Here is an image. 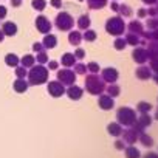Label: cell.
<instances>
[{
    "mask_svg": "<svg viewBox=\"0 0 158 158\" xmlns=\"http://www.w3.org/2000/svg\"><path fill=\"white\" fill-rule=\"evenodd\" d=\"M47 64H48V65H47L48 70H57V67H59V64H57L56 60H48Z\"/></svg>",
    "mask_w": 158,
    "mask_h": 158,
    "instance_id": "f6af8a7d",
    "label": "cell"
},
{
    "mask_svg": "<svg viewBox=\"0 0 158 158\" xmlns=\"http://www.w3.org/2000/svg\"><path fill=\"white\" fill-rule=\"evenodd\" d=\"M54 25H56V28L59 30V31H71V28H73V25H74V20H73V17L68 14V13H59L57 16H56V19H54Z\"/></svg>",
    "mask_w": 158,
    "mask_h": 158,
    "instance_id": "8992f818",
    "label": "cell"
},
{
    "mask_svg": "<svg viewBox=\"0 0 158 158\" xmlns=\"http://www.w3.org/2000/svg\"><path fill=\"white\" fill-rule=\"evenodd\" d=\"M135 76L139 79V81H147V79L152 77V70L149 65H139L136 70H135Z\"/></svg>",
    "mask_w": 158,
    "mask_h": 158,
    "instance_id": "5bb4252c",
    "label": "cell"
},
{
    "mask_svg": "<svg viewBox=\"0 0 158 158\" xmlns=\"http://www.w3.org/2000/svg\"><path fill=\"white\" fill-rule=\"evenodd\" d=\"M60 64H62L65 68L73 67V65L76 64V57H74V54H73V53H64L62 57H60Z\"/></svg>",
    "mask_w": 158,
    "mask_h": 158,
    "instance_id": "44dd1931",
    "label": "cell"
},
{
    "mask_svg": "<svg viewBox=\"0 0 158 158\" xmlns=\"http://www.w3.org/2000/svg\"><path fill=\"white\" fill-rule=\"evenodd\" d=\"M65 95L71 101H79L82 98V95H84V90L81 87H77L76 84H73V85H68V89H65Z\"/></svg>",
    "mask_w": 158,
    "mask_h": 158,
    "instance_id": "4fadbf2b",
    "label": "cell"
},
{
    "mask_svg": "<svg viewBox=\"0 0 158 158\" xmlns=\"http://www.w3.org/2000/svg\"><path fill=\"white\" fill-rule=\"evenodd\" d=\"M90 23H92V20H90V17L87 14L79 16V19H77V30L79 31H85L87 28H90Z\"/></svg>",
    "mask_w": 158,
    "mask_h": 158,
    "instance_id": "7402d4cb",
    "label": "cell"
},
{
    "mask_svg": "<svg viewBox=\"0 0 158 158\" xmlns=\"http://www.w3.org/2000/svg\"><path fill=\"white\" fill-rule=\"evenodd\" d=\"M73 71L76 73V74H87V64H82V62H76L74 65H73Z\"/></svg>",
    "mask_w": 158,
    "mask_h": 158,
    "instance_id": "8d00e7d4",
    "label": "cell"
},
{
    "mask_svg": "<svg viewBox=\"0 0 158 158\" xmlns=\"http://www.w3.org/2000/svg\"><path fill=\"white\" fill-rule=\"evenodd\" d=\"M28 87H30V84L25 77H17L13 84V89H14L16 93H25L28 90Z\"/></svg>",
    "mask_w": 158,
    "mask_h": 158,
    "instance_id": "9a60e30c",
    "label": "cell"
},
{
    "mask_svg": "<svg viewBox=\"0 0 158 158\" xmlns=\"http://www.w3.org/2000/svg\"><path fill=\"white\" fill-rule=\"evenodd\" d=\"M99 70H101V67H99L98 62L92 60V62L87 64V71H90V73H99Z\"/></svg>",
    "mask_w": 158,
    "mask_h": 158,
    "instance_id": "f35d334b",
    "label": "cell"
},
{
    "mask_svg": "<svg viewBox=\"0 0 158 158\" xmlns=\"http://www.w3.org/2000/svg\"><path fill=\"white\" fill-rule=\"evenodd\" d=\"M79 2H82V0H79Z\"/></svg>",
    "mask_w": 158,
    "mask_h": 158,
    "instance_id": "9f6ffc18",
    "label": "cell"
},
{
    "mask_svg": "<svg viewBox=\"0 0 158 158\" xmlns=\"http://www.w3.org/2000/svg\"><path fill=\"white\" fill-rule=\"evenodd\" d=\"M123 130H124V127H123L118 121H116V123H110V124L107 126V132H109V135H112V136H121Z\"/></svg>",
    "mask_w": 158,
    "mask_h": 158,
    "instance_id": "ffe728a7",
    "label": "cell"
},
{
    "mask_svg": "<svg viewBox=\"0 0 158 158\" xmlns=\"http://www.w3.org/2000/svg\"><path fill=\"white\" fill-rule=\"evenodd\" d=\"M42 50H45L44 45H42V42H36V44H33V51H34V53H39V51H42Z\"/></svg>",
    "mask_w": 158,
    "mask_h": 158,
    "instance_id": "7bdbcfd3",
    "label": "cell"
},
{
    "mask_svg": "<svg viewBox=\"0 0 158 158\" xmlns=\"http://www.w3.org/2000/svg\"><path fill=\"white\" fill-rule=\"evenodd\" d=\"M90 10H102L107 5V0H87Z\"/></svg>",
    "mask_w": 158,
    "mask_h": 158,
    "instance_id": "4dcf8cb0",
    "label": "cell"
},
{
    "mask_svg": "<svg viewBox=\"0 0 158 158\" xmlns=\"http://www.w3.org/2000/svg\"><path fill=\"white\" fill-rule=\"evenodd\" d=\"M143 132H144V130L135 123V124H132L130 127L124 129L123 133H121V136H123V141L130 146V144H135V143L138 141V138H139V135H141Z\"/></svg>",
    "mask_w": 158,
    "mask_h": 158,
    "instance_id": "5b68a950",
    "label": "cell"
},
{
    "mask_svg": "<svg viewBox=\"0 0 158 158\" xmlns=\"http://www.w3.org/2000/svg\"><path fill=\"white\" fill-rule=\"evenodd\" d=\"M73 54H74L76 60H81V59H84V57H85V51H84L82 48H79V47L76 48V51H74Z\"/></svg>",
    "mask_w": 158,
    "mask_h": 158,
    "instance_id": "60d3db41",
    "label": "cell"
},
{
    "mask_svg": "<svg viewBox=\"0 0 158 158\" xmlns=\"http://www.w3.org/2000/svg\"><path fill=\"white\" fill-rule=\"evenodd\" d=\"M136 124L144 130L146 127H149L152 124V116L149 113H139V116H136Z\"/></svg>",
    "mask_w": 158,
    "mask_h": 158,
    "instance_id": "d6986e66",
    "label": "cell"
},
{
    "mask_svg": "<svg viewBox=\"0 0 158 158\" xmlns=\"http://www.w3.org/2000/svg\"><path fill=\"white\" fill-rule=\"evenodd\" d=\"M36 62L37 64H40V65H44V64H47L48 62V54H47V50H42V51H39V53H36Z\"/></svg>",
    "mask_w": 158,
    "mask_h": 158,
    "instance_id": "d590c367",
    "label": "cell"
},
{
    "mask_svg": "<svg viewBox=\"0 0 158 158\" xmlns=\"http://www.w3.org/2000/svg\"><path fill=\"white\" fill-rule=\"evenodd\" d=\"M124 39H126V42H127V45H132V47H136V45L139 44V40H141V36H138V34H135V33H127Z\"/></svg>",
    "mask_w": 158,
    "mask_h": 158,
    "instance_id": "83f0119b",
    "label": "cell"
},
{
    "mask_svg": "<svg viewBox=\"0 0 158 158\" xmlns=\"http://www.w3.org/2000/svg\"><path fill=\"white\" fill-rule=\"evenodd\" d=\"M143 158H158V152H147Z\"/></svg>",
    "mask_w": 158,
    "mask_h": 158,
    "instance_id": "c3c4849f",
    "label": "cell"
},
{
    "mask_svg": "<svg viewBox=\"0 0 158 158\" xmlns=\"http://www.w3.org/2000/svg\"><path fill=\"white\" fill-rule=\"evenodd\" d=\"M31 6H33L36 11L42 13V11L47 8V2H45V0H33V2H31Z\"/></svg>",
    "mask_w": 158,
    "mask_h": 158,
    "instance_id": "74e56055",
    "label": "cell"
},
{
    "mask_svg": "<svg viewBox=\"0 0 158 158\" xmlns=\"http://www.w3.org/2000/svg\"><path fill=\"white\" fill-rule=\"evenodd\" d=\"M96 31L95 30H90V28H87L85 31H84V34H82V40H85V42H95L96 40Z\"/></svg>",
    "mask_w": 158,
    "mask_h": 158,
    "instance_id": "d6a6232c",
    "label": "cell"
},
{
    "mask_svg": "<svg viewBox=\"0 0 158 158\" xmlns=\"http://www.w3.org/2000/svg\"><path fill=\"white\" fill-rule=\"evenodd\" d=\"M27 74H28V70L23 65H17L16 67V77H27Z\"/></svg>",
    "mask_w": 158,
    "mask_h": 158,
    "instance_id": "ab89813d",
    "label": "cell"
},
{
    "mask_svg": "<svg viewBox=\"0 0 158 158\" xmlns=\"http://www.w3.org/2000/svg\"><path fill=\"white\" fill-rule=\"evenodd\" d=\"M127 28H129V33H135V34H138V36H141V33L144 31L141 22H136V20H132V22L127 25Z\"/></svg>",
    "mask_w": 158,
    "mask_h": 158,
    "instance_id": "d4e9b609",
    "label": "cell"
},
{
    "mask_svg": "<svg viewBox=\"0 0 158 158\" xmlns=\"http://www.w3.org/2000/svg\"><path fill=\"white\" fill-rule=\"evenodd\" d=\"M132 59L136 62V64H139V65H143V64H146L147 60H149V53H147V50H144V48H133V51H132Z\"/></svg>",
    "mask_w": 158,
    "mask_h": 158,
    "instance_id": "8fae6325",
    "label": "cell"
},
{
    "mask_svg": "<svg viewBox=\"0 0 158 158\" xmlns=\"http://www.w3.org/2000/svg\"><path fill=\"white\" fill-rule=\"evenodd\" d=\"M127 30V25L124 23L123 17L121 16H115V17H110L107 22H106V31L112 36H121L124 34V31Z\"/></svg>",
    "mask_w": 158,
    "mask_h": 158,
    "instance_id": "3957f363",
    "label": "cell"
},
{
    "mask_svg": "<svg viewBox=\"0 0 158 158\" xmlns=\"http://www.w3.org/2000/svg\"><path fill=\"white\" fill-rule=\"evenodd\" d=\"M126 47H127V42H126V39H124V37L118 36V37L113 40V48H115V50H118V51H123Z\"/></svg>",
    "mask_w": 158,
    "mask_h": 158,
    "instance_id": "836d02e7",
    "label": "cell"
},
{
    "mask_svg": "<svg viewBox=\"0 0 158 158\" xmlns=\"http://www.w3.org/2000/svg\"><path fill=\"white\" fill-rule=\"evenodd\" d=\"M57 81L59 82H62L64 85H73L74 84V81H76V73L73 71V70H70V68H64V70H59L57 71Z\"/></svg>",
    "mask_w": 158,
    "mask_h": 158,
    "instance_id": "52a82bcc",
    "label": "cell"
},
{
    "mask_svg": "<svg viewBox=\"0 0 158 158\" xmlns=\"http://www.w3.org/2000/svg\"><path fill=\"white\" fill-rule=\"evenodd\" d=\"M124 155H126V158H141L139 150H138L133 144H130V146H127V147L124 149Z\"/></svg>",
    "mask_w": 158,
    "mask_h": 158,
    "instance_id": "cb8c5ba5",
    "label": "cell"
},
{
    "mask_svg": "<svg viewBox=\"0 0 158 158\" xmlns=\"http://www.w3.org/2000/svg\"><path fill=\"white\" fill-rule=\"evenodd\" d=\"M6 13H8L6 6H3V5H0V19H5V17H6Z\"/></svg>",
    "mask_w": 158,
    "mask_h": 158,
    "instance_id": "7dc6e473",
    "label": "cell"
},
{
    "mask_svg": "<svg viewBox=\"0 0 158 158\" xmlns=\"http://www.w3.org/2000/svg\"><path fill=\"white\" fill-rule=\"evenodd\" d=\"M0 30L3 31L5 37H13V36L17 34V25H16L14 22H5Z\"/></svg>",
    "mask_w": 158,
    "mask_h": 158,
    "instance_id": "2e32d148",
    "label": "cell"
},
{
    "mask_svg": "<svg viewBox=\"0 0 158 158\" xmlns=\"http://www.w3.org/2000/svg\"><path fill=\"white\" fill-rule=\"evenodd\" d=\"M155 119L158 121V109H156V115H155Z\"/></svg>",
    "mask_w": 158,
    "mask_h": 158,
    "instance_id": "11a10c76",
    "label": "cell"
},
{
    "mask_svg": "<svg viewBox=\"0 0 158 158\" xmlns=\"http://www.w3.org/2000/svg\"><path fill=\"white\" fill-rule=\"evenodd\" d=\"M47 90H48V95L53 98H60L62 95H65V85L59 81H50L47 85Z\"/></svg>",
    "mask_w": 158,
    "mask_h": 158,
    "instance_id": "ba28073f",
    "label": "cell"
},
{
    "mask_svg": "<svg viewBox=\"0 0 158 158\" xmlns=\"http://www.w3.org/2000/svg\"><path fill=\"white\" fill-rule=\"evenodd\" d=\"M85 89L90 95H101L106 92V82L104 79L98 76V73H90L87 77H85Z\"/></svg>",
    "mask_w": 158,
    "mask_h": 158,
    "instance_id": "7a4b0ae2",
    "label": "cell"
},
{
    "mask_svg": "<svg viewBox=\"0 0 158 158\" xmlns=\"http://www.w3.org/2000/svg\"><path fill=\"white\" fill-rule=\"evenodd\" d=\"M106 92H107V95L109 96H112L113 99L116 98V96H119L121 95V89L113 82V84H109V85H106Z\"/></svg>",
    "mask_w": 158,
    "mask_h": 158,
    "instance_id": "4316f807",
    "label": "cell"
},
{
    "mask_svg": "<svg viewBox=\"0 0 158 158\" xmlns=\"http://www.w3.org/2000/svg\"><path fill=\"white\" fill-rule=\"evenodd\" d=\"M22 5V0H11V6H14V8H19Z\"/></svg>",
    "mask_w": 158,
    "mask_h": 158,
    "instance_id": "f907efd6",
    "label": "cell"
},
{
    "mask_svg": "<svg viewBox=\"0 0 158 158\" xmlns=\"http://www.w3.org/2000/svg\"><path fill=\"white\" fill-rule=\"evenodd\" d=\"M152 109H153L152 104H149V102H146V101H141V102L136 106V112H138V113H149Z\"/></svg>",
    "mask_w": 158,
    "mask_h": 158,
    "instance_id": "e575fe53",
    "label": "cell"
},
{
    "mask_svg": "<svg viewBox=\"0 0 158 158\" xmlns=\"http://www.w3.org/2000/svg\"><path fill=\"white\" fill-rule=\"evenodd\" d=\"M101 77L104 79V82H107V84H113V82L118 81L119 73H118L116 68H113V67H107V68H104V70L101 71Z\"/></svg>",
    "mask_w": 158,
    "mask_h": 158,
    "instance_id": "30bf717a",
    "label": "cell"
},
{
    "mask_svg": "<svg viewBox=\"0 0 158 158\" xmlns=\"http://www.w3.org/2000/svg\"><path fill=\"white\" fill-rule=\"evenodd\" d=\"M28 77V84L30 85H42L48 82V68L44 65H33L31 70L27 74Z\"/></svg>",
    "mask_w": 158,
    "mask_h": 158,
    "instance_id": "6da1fadb",
    "label": "cell"
},
{
    "mask_svg": "<svg viewBox=\"0 0 158 158\" xmlns=\"http://www.w3.org/2000/svg\"><path fill=\"white\" fill-rule=\"evenodd\" d=\"M113 146H115V149H118V150H124V149H126V143H124L123 139H116Z\"/></svg>",
    "mask_w": 158,
    "mask_h": 158,
    "instance_id": "b9f144b4",
    "label": "cell"
},
{
    "mask_svg": "<svg viewBox=\"0 0 158 158\" xmlns=\"http://www.w3.org/2000/svg\"><path fill=\"white\" fill-rule=\"evenodd\" d=\"M5 64L8 67H11V68H16L17 65H20V57L17 54H14V53H8L5 56Z\"/></svg>",
    "mask_w": 158,
    "mask_h": 158,
    "instance_id": "603a6c76",
    "label": "cell"
},
{
    "mask_svg": "<svg viewBox=\"0 0 158 158\" xmlns=\"http://www.w3.org/2000/svg\"><path fill=\"white\" fill-rule=\"evenodd\" d=\"M149 59H158V40H152L149 45Z\"/></svg>",
    "mask_w": 158,
    "mask_h": 158,
    "instance_id": "f546056e",
    "label": "cell"
},
{
    "mask_svg": "<svg viewBox=\"0 0 158 158\" xmlns=\"http://www.w3.org/2000/svg\"><path fill=\"white\" fill-rule=\"evenodd\" d=\"M20 65H23L25 68H31L33 65H36V57L33 54H25L23 57H20Z\"/></svg>",
    "mask_w": 158,
    "mask_h": 158,
    "instance_id": "484cf974",
    "label": "cell"
},
{
    "mask_svg": "<svg viewBox=\"0 0 158 158\" xmlns=\"http://www.w3.org/2000/svg\"><path fill=\"white\" fill-rule=\"evenodd\" d=\"M138 141L141 143V146H144V147H147V149L153 146V139H152V136H150V135H147V133H144V132L139 135Z\"/></svg>",
    "mask_w": 158,
    "mask_h": 158,
    "instance_id": "f1b7e54d",
    "label": "cell"
},
{
    "mask_svg": "<svg viewBox=\"0 0 158 158\" xmlns=\"http://www.w3.org/2000/svg\"><path fill=\"white\" fill-rule=\"evenodd\" d=\"M144 3H147V5H153V3H156L158 0H143Z\"/></svg>",
    "mask_w": 158,
    "mask_h": 158,
    "instance_id": "f5cc1de1",
    "label": "cell"
},
{
    "mask_svg": "<svg viewBox=\"0 0 158 158\" xmlns=\"http://www.w3.org/2000/svg\"><path fill=\"white\" fill-rule=\"evenodd\" d=\"M42 45L45 50H53L56 45H57V37L51 33L48 34H44V40H42Z\"/></svg>",
    "mask_w": 158,
    "mask_h": 158,
    "instance_id": "e0dca14e",
    "label": "cell"
},
{
    "mask_svg": "<svg viewBox=\"0 0 158 158\" xmlns=\"http://www.w3.org/2000/svg\"><path fill=\"white\" fill-rule=\"evenodd\" d=\"M110 8H112V11L118 13V10H119V5H118L116 2H113V3H110Z\"/></svg>",
    "mask_w": 158,
    "mask_h": 158,
    "instance_id": "816d5d0a",
    "label": "cell"
},
{
    "mask_svg": "<svg viewBox=\"0 0 158 158\" xmlns=\"http://www.w3.org/2000/svg\"><path fill=\"white\" fill-rule=\"evenodd\" d=\"M51 6L53 8H56V10H60L62 8V0H51Z\"/></svg>",
    "mask_w": 158,
    "mask_h": 158,
    "instance_id": "bcb514c9",
    "label": "cell"
},
{
    "mask_svg": "<svg viewBox=\"0 0 158 158\" xmlns=\"http://www.w3.org/2000/svg\"><path fill=\"white\" fill-rule=\"evenodd\" d=\"M118 14H119L121 17H132V16H133V11H132V8H130L129 5L121 3V5H119V10H118Z\"/></svg>",
    "mask_w": 158,
    "mask_h": 158,
    "instance_id": "1f68e13d",
    "label": "cell"
},
{
    "mask_svg": "<svg viewBox=\"0 0 158 158\" xmlns=\"http://www.w3.org/2000/svg\"><path fill=\"white\" fill-rule=\"evenodd\" d=\"M3 40H5V34H3V31H2V30H0V44H2Z\"/></svg>",
    "mask_w": 158,
    "mask_h": 158,
    "instance_id": "db71d44e",
    "label": "cell"
},
{
    "mask_svg": "<svg viewBox=\"0 0 158 158\" xmlns=\"http://www.w3.org/2000/svg\"><path fill=\"white\" fill-rule=\"evenodd\" d=\"M147 28L156 30V28H158V20H155V19H150V20H147Z\"/></svg>",
    "mask_w": 158,
    "mask_h": 158,
    "instance_id": "ee69618b",
    "label": "cell"
},
{
    "mask_svg": "<svg viewBox=\"0 0 158 158\" xmlns=\"http://www.w3.org/2000/svg\"><path fill=\"white\" fill-rule=\"evenodd\" d=\"M34 25H36L37 31L42 33V34H48V33H51V28H53V23H51L45 16H37L36 20H34Z\"/></svg>",
    "mask_w": 158,
    "mask_h": 158,
    "instance_id": "9c48e42d",
    "label": "cell"
},
{
    "mask_svg": "<svg viewBox=\"0 0 158 158\" xmlns=\"http://www.w3.org/2000/svg\"><path fill=\"white\" fill-rule=\"evenodd\" d=\"M116 119L123 127H130L136 123V112L130 107H119L116 110Z\"/></svg>",
    "mask_w": 158,
    "mask_h": 158,
    "instance_id": "277c9868",
    "label": "cell"
},
{
    "mask_svg": "<svg viewBox=\"0 0 158 158\" xmlns=\"http://www.w3.org/2000/svg\"><path fill=\"white\" fill-rule=\"evenodd\" d=\"M147 16V10H144V8H141V10H138V17H146Z\"/></svg>",
    "mask_w": 158,
    "mask_h": 158,
    "instance_id": "681fc988",
    "label": "cell"
},
{
    "mask_svg": "<svg viewBox=\"0 0 158 158\" xmlns=\"http://www.w3.org/2000/svg\"><path fill=\"white\" fill-rule=\"evenodd\" d=\"M68 42H70V45H73V47H79V45H81V42H82V33L79 31V30L70 31V33H68Z\"/></svg>",
    "mask_w": 158,
    "mask_h": 158,
    "instance_id": "ac0fdd59",
    "label": "cell"
},
{
    "mask_svg": "<svg viewBox=\"0 0 158 158\" xmlns=\"http://www.w3.org/2000/svg\"><path fill=\"white\" fill-rule=\"evenodd\" d=\"M98 106L101 110H112L115 107V101L112 96H109L107 93L106 95H98Z\"/></svg>",
    "mask_w": 158,
    "mask_h": 158,
    "instance_id": "7c38bea8",
    "label": "cell"
}]
</instances>
